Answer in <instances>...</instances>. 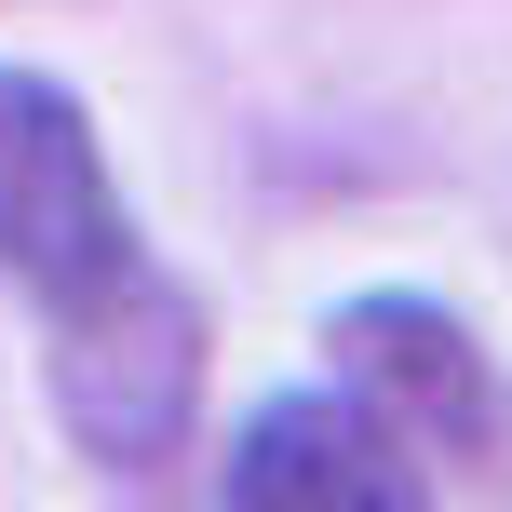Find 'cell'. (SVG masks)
<instances>
[{
	"label": "cell",
	"mask_w": 512,
	"mask_h": 512,
	"mask_svg": "<svg viewBox=\"0 0 512 512\" xmlns=\"http://www.w3.org/2000/svg\"><path fill=\"white\" fill-rule=\"evenodd\" d=\"M0 270L41 310H95V297H122L149 270L81 95L41 81V68H0Z\"/></svg>",
	"instance_id": "obj_1"
},
{
	"label": "cell",
	"mask_w": 512,
	"mask_h": 512,
	"mask_svg": "<svg viewBox=\"0 0 512 512\" xmlns=\"http://www.w3.org/2000/svg\"><path fill=\"white\" fill-rule=\"evenodd\" d=\"M230 512H432V486H418V445L337 378V391H283L243 418Z\"/></svg>",
	"instance_id": "obj_3"
},
{
	"label": "cell",
	"mask_w": 512,
	"mask_h": 512,
	"mask_svg": "<svg viewBox=\"0 0 512 512\" xmlns=\"http://www.w3.org/2000/svg\"><path fill=\"white\" fill-rule=\"evenodd\" d=\"M189 405H203V310L162 270H135L122 297H95V310H54V418H68L95 459L149 472L162 445L189 432Z\"/></svg>",
	"instance_id": "obj_2"
},
{
	"label": "cell",
	"mask_w": 512,
	"mask_h": 512,
	"mask_svg": "<svg viewBox=\"0 0 512 512\" xmlns=\"http://www.w3.org/2000/svg\"><path fill=\"white\" fill-rule=\"evenodd\" d=\"M324 351H337V378H351L405 445L499 459L512 418H499V378H486V351H472L459 310H432V297H351V310L324 324Z\"/></svg>",
	"instance_id": "obj_4"
}]
</instances>
